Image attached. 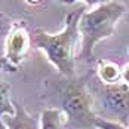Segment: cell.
I'll return each instance as SVG.
<instances>
[{
  "mask_svg": "<svg viewBox=\"0 0 129 129\" xmlns=\"http://www.w3.org/2000/svg\"><path fill=\"white\" fill-rule=\"evenodd\" d=\"M85 8L73 11L65 16V22L61 31L52 34L43 28H36L31 33V42L36 49L46 55L52 65L64 77H74L76 59L74 48L79 40V21Z\"/></svg>",
  "mask_w": 129,
  "mask_h": 129,
  "instance_id": "cell-1",
  "label": "cell"
},
{
  "mask_svg": "<svg viewBox=\"0 0 129 129\" xmlns=\"http://www.w3.org/2000/svg\"><path fill=\"white\" fill-rule=\"evenodd\" d=\"M126 8L122 2H110L95 6L90 11H83L79 21L80 52L77 58L82 62H92L95 59L93 49L98 42L114 34L116 24L125 15Z\"/></svg>",
  "mask_w": 129,
  "mask_h": 129,
  "instance_id": "cell-2",
  "label": "cell"
},
{
  "mask_svg": "<svg viewBox=\"0 0 129 129\" xmlns=\"http://www.w3.org/2000/svg\"><path fill=\"white\" fill-rule=\"evenodd\" d=\"M59 110L65 117L67 129H95L98 116L86 77H65L59 85Z\"/></svg>",
  "mask_w": 129,
  "mask_h": 129,
  "instance_id": "cell-3",
  "label": "cell"
},
{
  "mask_svg": "<svg viewBox=\"0 0 129 129\" xmlns=\"http://www.w3.org/2000/svg\"><path fill=\"white\" fill-rule=\"evenodd\" d=\"M93 100V110L100 119L111 120L129 126V85L120 82L114 85L103 83L100 79L86 77Z\"/></svg>",
  "mask_w": 129,
  "mask_h": 129,
  "instance_id": "cell-4",
  "label": "cell"
},
{
  "mask_svg": "<svg viewBox=\"0 0 129 129\" xmlns=\"http://www.w3.org/2000/svg\"><path fill=\"white\" fill-rule=\"evenodd\" d=\"M33 46L31 33L24 21H16L12 24V28L6 34L5 40V56L11 64L18 68L22 64L25 55Z\"/></svg>",
  "mask_w": 129,
  "mask_h": 129,
  "instance_id": "cell-5",
  "label": "cell"
},
{
  "mask_svg": "<svg viewBox=\"0 0 129 129\" xmlns=\"http://www.w3.org/2000/svg\"><path fill=\"white\" fill-rule=\"evenodd\" d=\"M15 104V114L5 117V125L8 129H40V119L31 116L19 103Z\"/></svg>",
  "mask_w": 129,
  "mask_h": 129,
  "instance_id": "cell-6",
  "label": "cell"
},
{
  "mask_svg": "<svg viewBox=\"0 0 129 129\" xmlns=\"http://www.w3.org/2000/svg\"><path fill=\"white\" fill-rule=\"evenodd\" d=\"M96 77L107 85L120 83L122 82V68L110 59H98L96 61Z\"/></svg>",
  "mask_w": 129,
  "mask_h": 129,
  "instance_id": "cell-7",
  "label": "cell"
},
{
  "mask_svg": "<svg viewBox=\"0 0 129 129\" xmlns=\"http://www.w3.org/2000/svg\"><path fill=\"white\" fill-rule=\"evenodd\" d=\"M40 129H67L62 111L58 107L45 108L40 114Z\"/></svg>",
  "mask_w": 129,
  "mask_h": 129,
  "instance_id": "cell-8",
  "label": "cell"
},
{
  "mask_svg": "<svg viewBox=\"0 0 129 129\" xmlns=\"http://www.w3.org/2000/svg\"><path fill=\"white\" fill-rule=\"evenodd\" d=\"M11 85L8 82H0V129H8L5 125V117L15 114V104L11 100Z\"/></svg>",
  "mask_w": 129,
  "mask_h": 129,
  "instance_id": "cell-9",
  "label": "cell"
},
{
  "mask_svg": "<svg viewBox=\"0 0 129 129\" xmlns=\"http://www.w3.org/2000/svg\"><path fill=\"white\" fill-rule=\"evenodd\" d=\"M95 128L96 129H129V126H125L122 123L111 122V120H105V119H96L95 122Z\"/></svg>",
  "mask_w": 129,
  "mask_h": 129,
  "instance_id": "cell-10",
  "label": "cell"
},
{
  "mask_svg": "<svg viewBox=\"0 0 129 129\" xmlns=\"http://www.w3.org/2000/svg\"><path fill=\"white\" fill-rule=\"evenodd\" d=\"M58 3H62V5H73V3H77V2H85L88 6H100L104 3H110V2H123V0H55Z\"/></svg>",
  "mask_w": 129,
  "mask_h": 129,
  "instance_id": "cell-11",
  "label": "cell"
},
{
  "mask_svg": "<svg viewBox=\"0 0 129 129\" xmlns=\"http://www.w3.org/2000/svg\"><path fill=\"white\" fill-rule=\"evenodd\" d=\"M12 21H11V18L9 16H6L3 12H0V36H3V34H8L9 33V30L12 28Z\"/></svg>",
  "mask_w": 129,
  "mask_h": 129,
  "instance_id": "cell-12",
  "label": "cell"
},
{
  "mask_svg": "<svg viewBox=\"0 0 129 129\" xmlns=\"http://www.w3.org/2000/svg\"><path fill=\"white\" fill-rule=\"evenodd\" d=\"M0 70L8 71V73H16V71H18V68H15V67L6 59V56H0Z\"/></svg>",
  "mask_w": 129,
  "mask_h": 129,
  "instance_id": "cell-13",
  "label": "cell"
},
{
  "mask_svg": "<svg viewBox=\"0 0 129 129\" xmlns=\"http://www.w3.org/2000/svg\"><path fill=\"white\" fill-rule=\"evenodd\" d=\"M122 82L129 85V62L122 67Z\"/></svg>",
  "mask_w": 129,
  "mask_h": 129,
  "instance_id": "cell-14",
  "label": "cell"
},
{
  "mask_svg": "<svg viewBox=\"0 0 129 129\" xmlns=\"http://www.w3.org/2000/svg\"><path fill=\"white\" fill-rule=\"evenodd\" d=\"M25 2L28 5H31V6H37V5H40L43 0H25Z\"/></svg>",
  "mask_w": 129,
  "mask_h": 129,
  "instance_id": "cell-15",
  "label": "cell"
},
{
  "mask_svg": "<svg viewBox=\"0 0 129 129\" xmlns=\"http://www.w3.org/2000/svg\"><path fill=\"white\" fill-rule=\"evenodd\" d=\"M95 129H96V128H95Z\"/></svg>",
  "mask_w": 129,
  "mask_h": 129,
  "instance_id": "cell-16",
  "label": "cell"
}]
</instances>
